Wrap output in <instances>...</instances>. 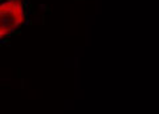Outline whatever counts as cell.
Listing matches in <instances>:
<instances>
[{
	"label": "cell",
	"instance_id": "obj_1",
	"mask_svg": "<svg viewBox=\"0 0 159 114\" xmlns=\"http://www.w3.org/2000/svg\"><path fill=\"white\" fill-rule=\"evenodd\" d=\"M25 19V0H0V40L21 27Z\"/></svg>",
	"mask_w": 159,
	"mask_h": 114
}]
</instances>
